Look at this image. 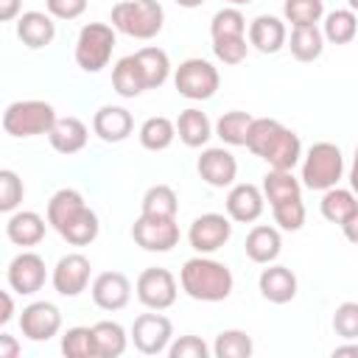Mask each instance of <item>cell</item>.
Returning a JSON list of instances; mask_svg holds the SVG:
<instances>
[{"mask_svg": "<svg viewBox=\"0 0 358 358\" xmlns=\"http://www.w3.org/2000/svg\"><path fill=\"white\" fill-rule=\"evenodd\" d=\"M246 148L268 162V168L280 171H294V165L302 159V140L296 131L282 126L274 117H255L249 126Z\"/></svg>", "mask_w": 358, "mask_h": 358, "instance_id": "obj_1", "label": "cell"}, {"mask_svg": "<svg viewBox=\"0 0 358 358\" xmlns=\"http://www.w3.org/2000/svg\"><path fill=\"white\" fill-rule=\"evenodd\" d=\"M179 285L196 302H224L235 288V277L227 263L210 255H196L182 263Z\"/></svg>", "mask_w": 358, "mask_h": 358, "instance_id": "obj_2", "label": "cell"}, {"mask_svg": "<svg viewBox=\"0 0 358 358\" xmlns=\"http://www.w3.org/2000/svg\"><path fill=\"white\" fill-rule=\"evenodd\" d=\"M109 22L131 39H154L165 25V8L159 0H120L112 6Z\"/></svg>", "mask_w": 358, "mask_h": 358, "instance_id": "obj_3", "label": "cell"}, {"mask_svg": "<svg viewBox=\"0 0 358 358\" xmlns=\"http://www.w3.org/2000/svg\"><path fill=\"white\" fill-rule=\"evenodd\" d=\"M344 176V157H341V148L336 143H313L305 154H302V185L308 190H330L341 182Z\"/></svg>", "mask_w": 358, "mask_h": 358, "instance_id": "obj_4", "label": "cell"}, {"mask_svg": "<svg viewBox=\"0 0 358 358\" xmlns=\"http://www.w3.org/2000/svg\"><path fill=\"white\" fill-rule=\"evenodd\" d=\"M56 117L59 115L50 101H42V98L14 101L3 112V129L11 137H36V134H48Z\"/></svg>", "mask_w": 358, "mask_h": 358, "instance_id": "obj_5", "label": "cell"}, {"mask_svg": "<svg viewBox=\"0 0 358 358\" xmlns=\"http://www.w3.org/2000/svg\"><path fill=\"white\" fill-rule=\"evenodd\" d=\"M115 25L109 22H87L78 36H76V64L84 70V73H101L109 59H112V50H115Z\"/></svg>", "mask_w": 358, "mask_h": 358, "instance_id": "obj_6", "label": "cell"}, {"mask_svg": "<svg viewBox=\"0 0 358 358\" xmlns=\"http://www.w3.org/2000/svg\"><path fill=\"white\" fill-rule=\"evenodd\" d=\"M173 87L190 101H210L221 87V76L213 62L193 56L173 70Z\"/></svg>", "mask_w": 358, "mask_h": 358, "instance_id": "obj_7", "label": "cell"}, {"mask_svg": "<svg viewBox=\"0 0 358 358\" xmlns=\"http://www.w3.org/2000/svg\"><path fill=\"white\" fill-rule=\"evenodd\" d=\"M129 336H131L137 352H143V355H159V352H168V347L173 341V324L159 310H151V313H140L131 322Z\"/></svg>", "mask_w": 358, "mask_h": 358, "instance_id": "obj_8", "label": "cell"}, {"mask_svg": "<svg viewBox=\"0 0 358 358\" xmlns=\"http://www.w3.org/2000/svg\"><path fill=\"white\" fill-rule=\"evenodd\" d=\"M134 294H137V299L148 310H168L176 302L179 285H176V277L168 268L151 266V268H143L140 271V277L134 282Z\"/></svg>", "mask_w": 358, "mask_h": 358, "instance_id": "obj_9", "label": "cell"}, {"mask_svg": "<svg viewBox=\"0 0 358 358\" xmlns=\"http://www.w3.org/2000/svg\"><path fill=\"white\" fill-rule=\"evenodd\" d=\"M229 238H232V218L224 213H201L193 218V224L187 229V243L199 255L218 252Z\"/></svg>", "mask_w": 358, "mask_h": 358, "instance_id": "obj_10", "label": "cell"}, {"mask_svg": "<svg viewBox=\"0 0 358 358\" xmlns=\"http://www.w3.org/2000/svg\"><path fill=\"white\" fill-rule=\"evenodd\" d=\"M131 238L145 252H171L179 243V224L176 218H159V215H143L131 224Z\"/></svg>", "mask_w": 358, "mask_h": 358, "instance_id": "obj_11", "label": "cell"}, {"mask_svg": "<svg viewBox=\"0 0 358 358\" xmlns=\"http://www.w3.org/2000/svg\"><path fill=\"white\" fill-rule=\"evenodd\" d=\"M6 280H8V288L20 296H31V294L42 291V285L48 280L45 257L36 252H28V249L14 255L8 268H6Z\"/></svg>", "mask_w": 358, "mask_h": 358, "instance_id": "obj_12", "label": "cell"}, {"mask_svg": "<svg viewBox=\"0 0 358 358\" xmlns=\"http://www.w3.org/2000/svg\"><path fill=\"white\" fill-rule=\"evenodd\" d=\"M20 330L28 341H50L62 330V310L48 299H36L22 308Z\"/></svg>", "mask_w": 358, "mask_h": 358, "instance_id": "obj_13", "label": "cell"}, {"mask_svg": "<svg viewBox=\"0 0 358 358\" xmlns=\"http://www.w3.org/2000/svg\"><path fill=\"white\" fill-rule=\"evenodd\" d=\"M90 257H84L81 252H70L64 257H59V263L50 271V282L56 288V294L62 296H78L81 291H87L90 285Z\"/></svg>", "mask_w": 358, "mask_h": 358, "instance_id": "obj_14", "label": "cell"}, {"mask_svg": "<svg viewBox=\"0 0 358 358\" xmlns=\"http://www.w3.org/2000/svg\"><path fill=\"white\" fill-rule=\"evenodd\" d=\"M90 294H92V302L101 308V310H123L131 299V282L123 271H101L92 285H90Z\"/></svg>", "mask_w": 358, "mask_h": 358, "instance_id": "obj_15", "label": "cell"}, {"mask_svg": "<svg viewBox=\"0 0 358 358\" xmlns=\"http://www.w3.org/2000/svg\"><path fill=\"white\" fill-rule=\"evenodd\" d=\"M224 207H227V215H229L232 221H238V224H252V221H257V218L263 215V210H266L263 187H257V185H252V182H238V185L229 187Z\"/></svg>", "mask_w": 358, "mask_h": 358, "instance_id": "obj_16", "label": "cell"}, {"mask_svg": "<svg viewBox=\"0 0 358 358\" xmlns=\"http://www.w3.org/2000/svg\"><path fill=\"white\" fill-rule=\"evenodd\" d=\"M196 171L210 187H232L238 179V159L224 145L221 148H204L199 162H196Z\"/></svg>", "mask_w": 358, "mask_h": 358, "instance_id": "obj_17", "label": "cell"}, {"mask_svg": "<svg viewBox=\"0 0 358 358\" xmlns=\"http://www.w3.org/2000/svg\"><path fill=\"white\" fill-rule=\"evenodd\" d=\"M246 36H249V45L260 53H280L285 45H288V28H285V20L274 17V14H260L249 22L246 28Z\"/></svg>", "mask_w": 358, "mask_h": 358, "instance_id": "obj_18", "label": "cell"}, {"mask_svg": "<svg viewBox=\"0 0 358 358\" xmlns=\"http://www.w3.org/2000/svg\"><path fill=\"white\" fill-rule=\"evenodd\" d=\"M257 288H260V296L268 299L271 305H285L296 296L299 282H296V274L288 266L268 263L257 277Z\"/></svg>", "mask_w": 358, "mask_h": 358, "instance_id": "obj_19", "label": "cell"}, {"mask_svg": "<svg viewBox=\"0 0 358 358\" xmlns=\"http://www.w3.org/2000/svg\"><path fill=\"white\" fill-rule=\"evenodd\" d=\"M92 131L103 140V143H123L131 137L134 131V117L126 106H115L106 103L92 115Z\"/></svg>", "mask_w": 358, "mask_h": 358, "instance_id": "obj_20", "label": "cell"}, {"mask_svg": "<svg viewBox=\"0 0 358 358\" xmlns=\"http://www.w3.org/2000/svg\"><path fill=\"white\" fill-rule=\"evenodd\" d=\"M56 17H50L48 11H22L17 17V36L25 48L39 50L48 48L56 39Z\"/></svg>", "mask_w": 358, "mask_h": 358, "instance_id": "obj_21", "label": "cell"}, {"mask_svg": "<svg viewBox=\"0 0 358 358\" xmlns=\"http://www.w3.org/2000/svg\"><path fill=\"white\" fill-rule=\"evenodd\" d=\"M50 224H45V218L34 210H14L8 213V221H6V238L14 243V246H36L45 232H48Z\"/></svg>", "mask_w": 358, "mask_h": 358, "instance_id": "obj_22", "label": "cell"}, {"mask_svg": "<svg viewBox=\"0 0 358 358\" xmlns=\"http://www.w3.org/2000/svg\"><path fill=\"white\" fill-rule=\"evenodd\" d=\"M48 140H50L53 151L70 157V154H78V151L87 145V140H90V129H87V123H84L81 117H76V115L56 117L53 129L48 131Z\"/></svg>", "mask_w": 358, "mask_h": 358, "instance_id": "obj_23", "label": "cell"}, {"mask_svg": "<svg viewBox=\"0 0 358 358\" xmlns=\"http://www.w3.org/2000/svg\"><path fill=\"white\" fill-rule=\"evenodd\" d=\"M243 249H246V257H249L252 263L268 266V263H274V260L280 257V252H282V235H280L277 227L257 224V227L249 229Z\"/></svg>", "mask_w": 358, "mask_h": 358, "instance_id": "obj_24", "label": "cell"}, {"mask_svg": "<svg viewBox=\"0 0 358 358\" xmlns=\"http://www.w3.org/2000/svg\"><path fill=\"white\" fill-rule=\"evenodd\" d=\"M215 134V126L210 123V117L196 109V106H187L179 112L176 117V137L187 145V148H201L210 143V137Z\"/></svg>", "mask_w": 358, "mask_h": 358, "instance_id": "obj_25", "label": "cell"}, {"mask_svg": "<svg viewBox=\"0 0 358 358\" xmlns=\"http://www.w3.org/2000/svg\"><path fill=\"white\" fill-rule=\"evenodd\" d=\"M84 207H87V201L76 187H59L48 201V224L56 232H62Z\"/></svg>", "mask_w": 358, "mask_h": 358, "instance_id": "obj_26", "label": "cell"}, {"mask_svg": "<svg viewBox=\"0 0 358 358\" xmlns=\"http://www.w3.org/2000/svg\"><path fill=\"white\" fill-rule=\"evenodd\" d=\"M137 140L145 151H165L176 140V120H171L165 115L145 117L137 129Z\"/></svg>", "mask_w": 358, "mask_h": 358, "instance_id": "obj_27", "label": "cell"}, {"mask_svg": "<svg viewBox=\"0 0 358 358\" xmlns=\"http://www.w3.org/2000/svg\"><path fill=\"white\" fill-rule=\"evenodd\" d=\"M112 87H115V92L120 98H137V95H143L148 90L134 53L115 62V67H112Z\"/></svg>", "mask_w": 358, "mask_h": 358, "instance_id": "obj_28", "label": "cell"}, {"mask_svg": "<svg viewBox=\"0 0 358 358\" xmlns=\"http://www.w3.org/2000/svg\"><path fill=\"white\" fill-rule=\"evenodd\" d=\"M319 210L324 215V221L330 224H344L355 210H358V196L352 187H330L322 193V201H319Z\"/></svg>", "mask_w": 358, "mask_h": 358, "instance_id": "obj_29", "label": "cell"}, {"mask_svg": "<svg viewBox=\"0 0 358 358\" xmlns=\"http://www.w3.org/2000/svg\"><path fill=\"white\" fill-rule=\"evenodd\" d=\"M134 59H137V64L143 70V78H145V87L148 90H157V87H162L168 81V76H171V59H168V53L162 48L145 45V48H140L134 53Z\"/></svg>", "mask_w": 358, "mask_h": 358, "instance_id": "obj_30", "label": "cell"}, {"mask_svg": "<svg viewBox=\"0 0 358 358\" xmlns=\"http://www.w3.org/2000/svg\"><path fill=\"white\" fill-rule=\"evenodd\" d=\"M92 333H95V350H98V358H117L126 352L129 347V333L120 322H112V319H103V322H95L92 324Z\"/></svg>", "mask_w": 358, "mask_h": 358, "instance_id": "obj_31", "label": "cell"}, {"mask_svg": "<svg viewBox=\"0 0 358 358\" xmlns=\"http://www.w3.org/2000/svg\"><path fill=\"white\" fill-rule=\"evenodd\" d=\"M288 48L296 62H316L324 53V34L319 25H296L291 31Z\"/></svg>", "mask_w": 358, "mask_h": 358, "instance_id": "obj_32", "label": "cell"}, {"mask_svg": "<svg viewBox=\"0 0 358 358\" xmlns=\"http://www.w3.org/2000/svg\"><path fill=\"white\" fill-rule=\"evenodd\" d=\"M322 34H324V42L330 45H350L358 36V14L352 8H336L324 14Z\"/></svg>", "mask_w": 358, "mask_h": 358, "instance_id": "obj_33", "label": "cell"}, {"mask_svg": "<svg viewBox=\"0 0 358 358\" xmlns=\"http://www.w3.org/2000/svg\"><path fill=\"white\" fill-rule=\"evenodd\" d=\"M263 196L268 204H277V201H285V199H294V196H302V179L294 176V171H280V168H268V173L263 176Z\"/></svg>", "mask_w": 358, "mask_h": 358, "instance_id": "obj_34", "label": "cell"}, {"mask_svg": "<svg viewBox=\"0 0 358 358\" xmlns=\"http://www.w3.org/2000/svg\"><path fill=\"white\" fill-rule=\"evenodd\" d=\"M252 115L243 109H229L215 120V137L224 145H246L249 137V126H252Z\"/></svg>", "mask_w": 358, "mask_h": 358, "instance_id": "obj_35", "label": "cell"}, {"mask_svg": "<svg viewBox=\"0 0 358 358\" xmlns=\"http://www.w3.org/2000/svg\"><path fill=\"white\" fill-rule=\"evenodd\" d=\"M140 213L143 215H159V218H176V213H179L176 190L171 185H151L143 193Z\"/></svg>", "mask_w": 358, "mask_h": 358, "instance_id": "obj_36", "label": "cell"}, {"mask_svg": "<svg viewBox=\"0 0 358 358\" xmlns=\"http://www.w3.org/2000/svg\"><path fill=\"white\" fill-rule=\"evenodd\" d=\"M101 232V221H98V213L92 207H84L59 235L70 243V246H90Z\"/></svg>", "mask_w": 358, "mask_h": 358, "instance_id": "obj_37", "label": "cell"}, {"mask_svg": "<svg viewBox=\"0 0 358 358\" xmlns=\"http://www.w3.org/2000/svg\"><path fill=\"white\" fill-rule=\"evenodd\" d=\"M255 352V341L246 330H221L213 344L215 358H249Z\"/></svg>", "mask_w": 358, "mask_h": 358, "instance_id": "obj_38", "label": "cell"}, {"mask_svg": "<svg viewBox=\"0 0 358 358\" xmlns=\"http://www.w3.org/2000/svg\"><path fill=\"white\" fill-rule=\"evenodd\" d=\"M62 352L67 358H98L92 327H84V324L67 327L64 336H62Z\"/></svg>", "mask_w": 358, "mask_h": 358, "instance_id": "obj_39", "label": "cell"}, {"mask_svg": "<svg viewBox=\"0 0 358 358\" xmlns=\"http://www.w3.org/2000/svg\"><path fill=\"white\" fill-rule=\"evenodd\" d=\"M246 17L238 6H224L210 20V36H246Z\"/></svg>", "mask_w": 358, "mask_h": 358, "instance_id": "obj_40", "label": "cell"}, {"mask_svg": "<svg viewBox=\"0 0 358 358\" xmlns=\"http://www.w3.org/2000/svg\"><path fill=\"white\" fill-rule=\"evenodd\" d=\"M324 17V0H285L282 3V20L296 25H316Z\"/></svg>", "mask_w": 358, "mask_h": 358, "instance_id": "obj_41", "label": "cell"}, {"mask_svg": "<svg viewBox=\"0 0 358 358\" xmlns=\"http://www.w3.org/2000/svg\"><path fill=\"white\" fill-rule=\"evenodd\" d=\"M271 215H274V224L285 232H296L305 227V201L302 196H294V199H285V201H277L271 204Z\"/></svg>", "mask_w": 358, "mask_h": 358, "instance_id": "obj_42", "label": "cell"}, {"mask_svg": "<svg viewBox=\"0 0 358 358\" xmlns=\"http://www.w3.org/2000/svg\"><path fill=\"white\" fill-rule=\"evenodd\" d=\"M249 36H215L213 39V53L224 64H241L249 53Z\"/></svg>", "mask_w": 358, "mask_h": 358, "instance_id": "obj_43", "label": "cell"}, {"mask_svg": "<svg viewBox=\"0 0 358 358\" xmlns=\"http://www.w3.org/2000/svg\"><path fill=\"white\" fill-rule=\"evenodd\" d=\"M22 196H25L22 179L11 168H3L0 171V210L3 213H14L20 207V201H22Z\"/></svg>", "mask_w": 358, "mask_h": 358, "instance_id": "obj_44", "label": "cell"}, {"mask_svg": "<svg viewBox=\"0 0 358 358\" xmlns=\"http://www.w3.org/2000/svg\"><path fill=\"white\" fill-rule=\"evenodd\" d=\"M333 330L344 341H355L358 338V299L355 302H341L333 310Z\"/></svg>", "mask_w": 358, "mask_h": 358, "instance_id": "obj_45", "label": "cell"}, {"mask_svg": "<svg viewBox=\"0 0 358 358\" xmlns=\"http://www.w3.org/2000/svg\"><path fill=\"white\" fill-rule=\"evenodd\" d=\"M210 352H213V347H207V341L201 336H193V333L179 336L168 347L171 358H210Z\"/></svg>", "mask_w": 358, "mask_h": 358, "instance_id": "obj_46", "label": "cell"}, {"mask_svg": "<svg viewBox=\"0 0 358 358\" xmlns=\"http://www.w3.org/2000/svg\"><path fill=\"white\" fill-rule=\"evenodd\" d=\"M90 0H45V8L56 20H78L87 11Z\"/></svg>", "mask_w": 358, "mask_h": 358, "instance_id": "obj_47", "label": "cell"}, {"mask_svg": "<svg viewBox=\"0 0 358 358\" xmlns=\"http://www.w3.org/2000/svg\"><path fill=\"white\" fill-rule=\"evenodd\" d=\"M20 14H22V0H0V20L3 22H11Z\"/></svg>", "mask_w": 358, "mask_h": 358, "instance_id": "obj_48", "label": "cell"}, {"mask_svg": "<svg viewBox=\"0 0 358 358\" xmlns=\"http://www.w3.org/2000/svg\"><path fill=\"white\" fill-rule=\"evenodd\" d=\"M20 355V344L14 336L0 333V358H17Z\"/></svg>", "mask_w": 358, "mask_h": 358, "instance_id": "obj_49", "label": "cell"}, {"mask_svg": "<svg viewBox=\"0 0 358 358\" xmlns=\"http://www.w3.org/2000/svg\"><path fill=\"white\" fill-rule=\"evenodd\" d=\"M341 232H344V238H347L350 243H355V246H358V210H355V213L341 224Z\"/></svg>", "mask_w": 358, "mask_h": 358, "instance_id": "obj_50", "label": "cell"}, {"mask_svg": "<svg viewBox=\"0 0 358 358\" xmlns=\"http://www.w3.org/2000/svg\"><path fill=\"white\" fill-rule=\"evenodd\" d=\"M0 299H3V313H0V324H8V322L14 319V296H11V291H3V294H0Z\"/></svg>", "mask_w": 358, "mask_h": 358, "instance_id": "obj_51", "label": "cell"}, {"mask_svg": "<svg viewBox=\"0 0 358 358\" xmlns=\"http://www.w3.org/2000/svg\"><path fill=\"white\" fill-rule=\"evenodd\" d=\"M341 355H352V358H358V344L350 341V344H338V347H333V358H341Z\"/></svg>", "mask_w": 358, "mask_h": 358, "instance_id": "obj_52", "label": "cell"}, {"mask_svg": "<svg viewBox=\"0 0 358 358\" xmlns=\"http://www.w3.org/2000/svg\"><path fill=\"white\" fill-rule=\"evenodd\" d=\"M350 187H352V190H355V196H358V145H355L352 165H350Z\"/></svg>", "mask_w": 358, "mask_h": 358, "instance_id": "obj_53", "label": "cell"}, {"mask_svg": "<svg viewBox=\"0 0 358 358\" xmlns=\"http://www.w3.org/2000/svg\"><path fill=\"white\" fill-rule=\"evenodd\" d=\"M176 6H182V8H199V6H204L207 0H173Z\"/></svg>", "mask_w": 358, "mask_h": 358, "instance_id": "obj_54", "label": "cell"}, {"mask_svg": "<svg viewBox=\"0 0 358 358\" xmlns=\"http://www.w3.org/2000/svg\"><path fill=\"white\" fill-rule=\"evenodd\" d=\"M229 6H249V3H255V0H227Z\"/></svg>", "mask_w": 358, "mask_h": 358, "instance_id": "obj_55", "label": "cell"}, {"mask_svg": "<svg viewBox=\"0 0 358 358\" xmlns=\"http://www.w3.org/2000/svg\"><path fill=\"white\" fill-rule=\"evenodd\" d=\"M347 3H350V8H352V11L358 14V0H347Z\"/></svg>", "mask_w": 358, "mask_h": 358, "instance_id": "obj_56", "label": "cell"}]
</instances>
